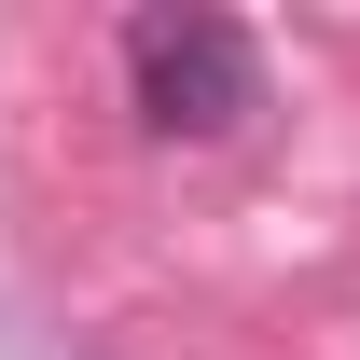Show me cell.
<instances>
[{
  "label": "cell",
  "mask_w": 360,
  "mask_h": 360,
  "mask_svg": "<svg viewBox=\"0 0 360 360\" xmlns=\"http://www.w3.org/2000/svg\"><path fill=\"white\" fill-rule=\"evenodd\" d=\"M125 97L153 139H236L264 111V42L236 14H139L125 28Z\"/></svg>",
  "instance_id": "1"
}]
</instances>
